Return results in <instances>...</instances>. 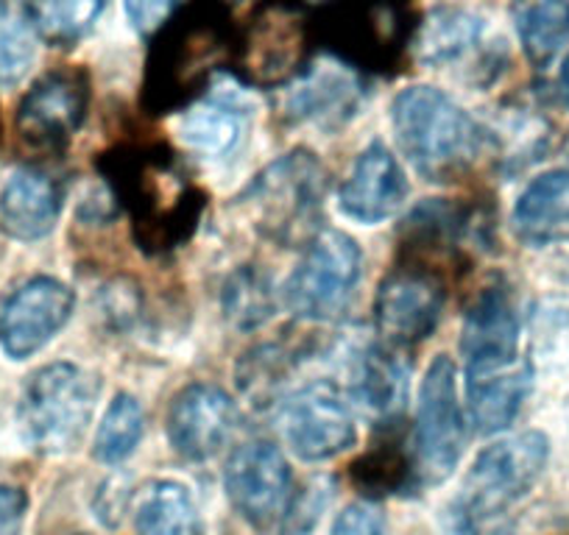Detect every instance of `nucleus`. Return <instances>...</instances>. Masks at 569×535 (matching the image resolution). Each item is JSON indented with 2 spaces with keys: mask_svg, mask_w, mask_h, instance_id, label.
I'll use <instances>...</instances> for the list:
<instances>
[{
  "mask_svg": "<svg viewBox=\"0 0 569 535\" xmlns=\"http://www.w3.org/2000/svg\"><path fill=\"white\" fill-rule=\"evenodd\" d=\"M101 173L114 204L129 215L131 238L142 251L168 254L193 238L207 195L177 151L160 143L118 145L101 154Z\"/></svg>",
  "mask_w": 569,
  "mask_h": 535,
  "instance_id": "nucleus-1",
  "label": "nucleus"
},
{
  "mask_svg": "<svg viewBox=\"0 0 569 535\" xmlns=\"http://www.w3.org/2000/svg\"><path fill=\"white\" fill-rule=\"evenodd\" d=\"M238 26L221 0H193L154 34L142 75V109L184 112L201 101L210 81L232 68Z\"/></svg>",
  "mask_w": 569,
  "mask_h": 535,
  "instance_id": "nucleus-2",
  "label": "nucleus"
},
{
  "mask_svg": "<svg viewBox=\"0 0 569 535\" xmlns=\"http://www.w3.org/2000/svg\"><path fill=\"white\" fill-rule=\"evenodd\" d=\"M391 125L405 160L421 179L450 184L483 162L491 134L436 87H408L391 103Z\"/></svg>",
  "mask_w": 569,
  "mask_h": 535,
  "instance_id": "nucleus-3",
  "label": "nucleus"
},
{
  "mask_svg": "<svg viewBox=\"0 0 569 535\" xmlns=\"http://www.w3.org/2000/svg\"><path fill=\"white\" fill-rule=\"evenodd\" d=\"M416 29V0H327L316 9V42L358 73L399 70Z\"/></svg>",
  "mask_w": 569,
  "mask_h": 535,
  "instance_id": "nucleus-4",
  "label": "nucleus"
},
{
  "mask_svg": "<svg viewBox=\"0 0 569 535\" xmlns=\"http://www.w3.org/2000/svg\"><path fill=\"white\" fill-rule=\"evenodd\" d=\"M327 171L316 154L297 149L279 157L238 195V206L260 238L308 245L321 232Z\"/></svg>",
  "mask_w": 569,
  "mask_h": 535,
  "instance_id": "nucleus-5",
  "label": "nucleus"
},
{
  "mask_svg": "<svg viewBox=\"0 0 569 535\" xmlns=\"http://www.w3.org/2000/svg\"><path fill=\"white\" fill-rule=\"evenodd\" d=\"M316 9L308 0H257L238 29L232 68L251 87L293 84L310 68Z\"/></svg>",
  "mask_w": 569,
  "mask_h": 535,
  "instance_id": "nucleus-6",
  "label": "nucleus"
},
{
  "mask_svg": "<svg viewBox=\"0 0 569 535\" xmlns=\"http://www.w3.org/2000/svg\"><path fill=\"white\" fill-rule=\"evenodd\" d=\"M98 385L73 363H51L37 371L20 398V424L37 452L62 455L84 435L96 407Z\"/></svg>",
  "mask_w": 569,
  "mask_h": 535,
  "instance_id": "nucleus-7",
  "label": "nucleus"
},
{
  "mask_svg": "<svg viewBox=\"0 0 569 535\" xmlns=\"http://www.w3.org/2000/svg\"><path fill=\"white\" fill-rule=\"evenodd\" d=\"M467 424L458 402L456 363L447 354L436 357L421 380L419 413L410 438L413 483L441 485L461 461Z\"/></svg>",
  "mask_w": 569,
  "mask_h": 535,
  "instance_id": "nucleus-8",
  "label": "nucleus"
},
{
  "mask_svg": "<svg viewBox=\"0 0 569 535\" xmlns=\"http://www.w3.org/2000/svg\"><path fill=\"white\" fill-rule=\"evenodd\" d=\"M360 274L363 254L358 243L338 229H321L284 282V302L299 319L336 321L352 302Z\"/></svg>",
  "mask_w": 569,
  "mask_h": 535,
  "instance_id": "nucleus-9",
  "label": "nucleus"
},
{
  "mask_svg": "<svg viewBox=\"0 0 569 535\" xmlns=\"http://www.w3.org/2000/svg\"><path fill=\"white\" fill-rule=\"evenodd\" d=\"M279 433L299 461L325 463L355 444V416L336 382H310L279 402Z\"/></svg>",
  "mask_w": 569,
  "mask_h": 535,
  "instance_id": "nucleus-10",
  "label": "nucleus"
},
{
  "mask_svg": "<svg viewBox=\"0 0 569 535\" xmlns=\"http://www.w3.org/2000/svg\"><path fill=\"white\" fill-rule=\"evenodd\" d=\"M550 446L541 433H522L500 441L478 455L463 483L461 505L480 516H506V507L522 499L547 466Z\"/></svg>",
  "mask_w": 569,
  "mask_h": 535,
  "instance_id": "nucleus-11",
  "label": "nucleus"
},
{
  "mask_svg": "<svg viewBox=\"0 0 569 535\" xmlns=\"http://www.w3.org/2000/svg\"><path fill=\"white\" fill-rule=\"evenodd\" d=\"M90 103V79L79 68H59L42 75L18 107V134L40 154H59L81 129Z\"/></svg>",
  "mask_w": 569,
  "mask_h": 535,
  "instance_id": "nucleus-12",
  "label": "nucleus"
},
{
  "mask_svg": "<svg viewBox=\"0 0 569 535\" xmlns=\"http://www.w3.org/2000/svg\"><path fill=\"white\" fill-rule=\"evenodd\" d=\"M445 307V285L430 268L402 262L377 291L375 324L386 346H416L433 335Z\"/></svg>",
  "mask_w": 569,
  "mask_h": 535,
  "instance_id": "nucleus-13",
  "label": "nucleus"
},
{
  "mask_svg": "<svg viewBox=\"0 0 569 535\" xmlns=\"http://www.w3.org/2000/svg\"><path fill=\"white\" fill-rule=\"evenodd\" d=\"M227 496L234 511L254 527L277 522L291 496V466L268 441L238 446L227 463Z\"/></svg>",
  "mask_w": 569,
  "mask_h": 535,
  "instance_id": "nucleus-14",
  "label": "nucleus"
},
{
  "mask_svg": "<svg viewBox=\"0 0 569 535\" xmlns=\"http://www.w3.org/2000/svg\"><path fill=\"white\" fill-rule=\"evenodd\" d=\"M73 304V291L51 276L20 285L0 307V349L12 360L37 354L68 324Z\"/></svg>",
  "mask_w": 569,
  "mask_h": 535,
  "instance_id": "nucleus-15",
  "label": "nucleus"
},
{
  "mask_svg": "<svg viewBox=\"0 0 569 535\" xmlns=\"http://www.w3.org/2000/svg\"><path fill=\"white\" fill-rule=\"evenodd\" d=\"M238 427V407L218 385L196 382L173 398L168 413V438L188 461H210L227 446Z\"/></svg>",
  "mask_w": 569,
  "mask_h": 535,
  "instance_id": "nucleus-16",
  "label": "nucleus"
},
{
  "mask_svg": "<svg viewBox=\"0 0 569 535\" xmlns=\"http://www.w3.org/2000/svg\"><path fill=\"white\" fill-rule=\"evenodd\" d=\"M467 371L506 369L519 360V321L506 287H486L469 307L461 330Z\"/></svg>",
  "mask_w": 569,
  "mask_h": 535,
  "instance_id": "nucleus-17",
  "label": "nucleus"
},
{
  "mask_svg": "<svg viewBox=\"0 0 569 535\" xmlns=\"http://www.w3.org/2000/svg\"><path fill=\"white\" fill-rule=\"evenodd\" d=\"M408 199V179L397 157L382 143H371L355 162L338 201L343 215L358 223H382Z\"/></svg>",
  "mask_w": 569,
  "mask_h": 535,
  "instance_id": "nucleus-18",
  "label": "nucleus"
},
{
  "mask_svg": "<svg viewBox=\"0 0 569 535\" xmlns=\"http://www.w3.org/2000/svg\"><path fill=\"white\" fill-rule=\"evenodd\" d=\"M363 103V84L343 68L313 70L308 68L297 81L284 103V112L293 123L313 125L321 131H338L355 120Z\"/></svg>",
  "mask_w": 569,
  "mask_h": 535,
  "instance_id": "nucleus-19",
  "label": "nucleus"
},
{
  "mask_svg": "<svg viewBox=\"0 0 569 535\" xmlns=\"http://www.w3.org/2000/svg\"><path fill=\"white\" fill-rule=\"evenodd\" d=\"M483 18L463 7H436L425 20H419L410 51L425 68L441 70L456 68L472 57L497 59L495 51H483Z\"/></svg>",
  "mask_w": 569,
  "mask_h": 535,
  "instance_id": "nucleus-20",
  "label": "nucleus"
},
{
  "mask_svg": "<svg viewBox=\"0 0 569 535\" xmlns=\"http://www.w3.org/2000/svg\"><path fill=\"white\" fill-rule=\"evenodd\" d=\"M62 212V190L40 171H20L0 190V229L14 240H40L53 232Z\"/></svg>",
  "mask_w": 569,
  "mask_h": 535,
  "instance_id": "nucleus-21",
  "label": "nucleus"
},
{
  "mask_svg": "<svg viewBox=\"0 0 569 535\" xmlns=\"http://www.w3.org/2000/svg\"><path fill=\"white\" fill-rule=\"evenodd\" d=\"M530 391V369L525 363L491 371H467V398L475 430L495 435L517 418Z\"/></svg>",
  "mask_w": 569,
  "mask_h": 535,
  "instance_id": "nucleus-22",
  "label": "nucleus"
},
{
  "mask_svg": "<svg viewBox=\"0 0 569 535\" xmlns=\"http://www.w3.org/2000/svg\"><path fill=\"white\" fill-rule=\"evenodd\" d=\"M513 232L530 245L569 240V171L541 173L513 206Z\"/></svg>",
  "mask_w": 569,
  "mask_h": 535,
  "instance_id": "nucleus-23",
  "label": "nucleus"
},
{
  "mask_svg": "<svg viewBox=\"0 0 569 535\" xmlns=\"http://www.w3.org/2000/svg\"><path fill=\"white\" fill-rule=\"evenodd\" d=\"M349 391L377 418H393L408 396V365L393 346H366L352 360Z\"/></svg>",
  "mask_w": 569,
  "mask_h": 535,
  "instance_id": "nucleus-24",
  "label": "nucleus"
},
{
  "mask_svg": "<svg viewBox=\"0 0 569 535\" xmlns=\"http://www.w3.org/2000/svg\"><path fill=\"white\" fill-rule=\"evenodd\" d=\"M243 131V112L227 98L204 95L184 109L177 120V134L193 154L218 157L229 154L238 145Z\"/></svg>",
  "mask_w": 569,
  "mask_h": 535,
  "instance_id": "nucleus-25",
  "label": "nucleus"
},
{
  "mask_svg": "<svg viewBox=\"0 0 569 535\" xmlns=\"http://www.w3.org/2000/svg\"><path fill=\"white\" fill-rule=\"evenodd\" d=\"M137 535H199V511L182 483L157 480L134 505Z\"/></svg>",
  "mask_w": 569,
  "mask_h": 535,
  "instance_id": "nucleus-26",
  "label": "nucleus"
},
{
  "mask_svg": "<svg viewBox=\"0 0 569 535\" xmlns=\"http://www.w3.org/2000/svg\"><path fill=\"white\" fill-rule=\"evenodd\" d=\"M103 0H26V20L37 40L53 48H70L92 29Z\"/></svg>",
  "mask_w": 569,
  "mask_h": 535,
  "instance_id": "nucleus-27",
  "label": "nucleus"
},
{
  "mask_svg": "<svg viewBox=\"0 0 569 535\" xmlns=\"http://www.w3.org/2000/svg\"><path fill=\"white\" fill-rule=\"evenodd\" d=\"M519 40L536 68H547L569 42V0H533L519 14Z\"/></svg>",
  "mask_w": 569,
  "mask_h": 535,
  "instance_id": "nucleus-28",
  "label": "nucleus"
},
{
  "mask_svg": "<svg viewBox=\"0 0 569 535\" xmlns=\"http://www.w3.org/2000/svg\"><path fill=\"white\" fill-rule=\"evenodd\" d=\"M223 315L238 330H254L273 315V291L271 282L254 265L238 268L221 293Z\"/></svg>",
  "mask_w": 569,
  "mask_h": 535,
  "instance_id": "nucleus-29",
  "label": "nucleus"
},
{
  "mask_svg": "<svg viewBox=\"0 0 569 535\" xmlns=\"http://www.w3.org/2000/svg\"><path fill=\"white\" fill-rule=\"evenodd\" d=\"M142 424H146V418H142L140 402L134 396H126V393L114 396L96 433L92 452H96L98 461L107 463V466L126 461L140 444Z\"/></svg>",
  "mask_w": 569,
  "mask_h": 535,
  "instance_id": "nucleus-30",
  "label": "nucleus"
},
{
  "mask_svg": "<svg viewBox=\"0 0 569 535\" xmlns=\"http://www.w3.org/2000/svg\"><path fill=\"white\" fill-rule=\"evenodd\" d=\"M291 376V354L282 346H257L238 363V387L251 405H271Z\"/></svg>",
  "mask_w": 569,
  "mask_h": 535,
  "instance_id": "nucleus-31",
  "label": "nucleus"
},
{
  "mask_svg": "<svg viewBox=\"0 0 569 535\" xmlns=\"http://www.w3.org/2000/svg\"><path fill=\"white\" fill-rule=\"evenodd\" d=\"M37 34L26 12L0 0V90L20 84L34 64Z\"/></svg>",
  "mask_w": 569,
  "mask_h": 535,
  "instance_id": "nucleus-32",
  "label": "nucleus"
},
{
  "mask_svg": "<svg viewBox=\"0 0 569 535\" xmlns=\"http://www.w3.org/2000/svg\"><path fill=\"white\" fill-rule=\"evenodd\" d=\"M441 527H445V535H508L506 518L480 516L458 499L450 502V507L445 511Z\"/></svg>",
  "mask_w": 569,
  "mask_h": 535,
  "instance_id": "nucleus-33",
  "label": "nucleus"
},
{
  "mask_svg": "<svg viewBox=\"0 0 569 535\" xmlns=\"http://www.w3.org/2000/svg\"><path fill=\"white\" fill-rule=\"evenodd\" d=\"M123 7L137 34H157L177 12V0H123Z\"/></svg>",
  "mask_w": 569,
  "mask_h": 535,
  "instance_id": "nucleus-34",
  "label": "nucleus"
},
{
  "mask_svg": "<svg viewBox=\"0 0 569 535\" xmlns=\"http://www.w3.org/2000/svg\"><path fill=\"white\" fill-rule=\"evenodd\" d=\"M330 535H386V524L375 507L358 502V505H349L347 511L338 513Z\"/></svg>",
  "mask_w": 569,
  "mask_h": 535,
  "instance_id": "nucleus-35",
  "label": "nucleus"
},
{
  "mask_svg": "<svg viewBox=\"0 0 569 535\" xmlns=\"http://www.w3.org/2000/svg\"><path fill=\"white\" fill-rule=\"evenodd\" d=\"M29 513V496L23 488L0 485V535H20Z\"/></svg>",
  "mask_w": 569,
  "mask_h": 535,
  "instance_id": "nucleus-36",
  "label": "nucleus"
},
{
  "mask_svg": "<svg viewBox=\"0 0 569 535\" xmlns=\"http://www.w3.org/2000/svg\"><path fill=\"white\" fill-rule=\"evenodd\" d=\"M558 90H561V98L569 103V57L563 59L561 75H558Z\"/></svg>",
  "mask_w": 569,
  "mask_h": 535,
  "instance_id": "nucleus-37",
  "label": "nucleus"
},
{
  "mask_svg": "<svg viewBox=\"0 0 569 535\" xmlns=\"http://www.w3.org/2000/svg\"><path fill=\"white\" fill-rule=\"evenodd\" d=\"M221 3H227V7H232V3H238V0H221Z\"/></svg>",
  "mask_w": 569,
  "mask_h": 535,
  "instance_id": "nucleus-38",
  "label": "nucleus"
}]
</instances>
